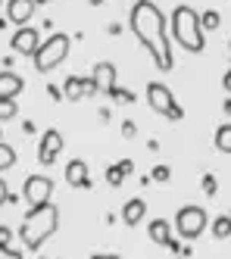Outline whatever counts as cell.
Here are the masks:
<instances>
[{"label": "cell", "mask_w": 231, "mask_h": 259, "mask_svg": "<svg viewBox=\"0 0 231 259\" xmlns=\"http://www.w3.org/2000/svg\"><path fill=\"white\" fill-rule=\"evenodd\" d=\"M16 113H19L16 100H4V97H0V122H10V119H16Z\"/></svg>", "instance_id": "44dd1931"}, {"label": "cell", "mask_w": 231, "mask_h": 259, "mask_svg": "<svg viewBox=\"0 0 231 259\" xmlns=\"http://www.w3.org/2000/svg\"><path fill=\"white\" fill-rule=\"evenodd\" d=\"M7 25H10V19H7V16H0V31H7Z\"/></svg>", "instance_id": "e575fe53"}, {"label": "cell", "mask_w": 231, "mask_h": 259, "mask_svg": "<svg viewBox=\"0 0 231 259\" xmlns=\"http://www.w3.org/2000/svg\"><path fill=\"white\" fill-rule=\"evenodd\" d=\"M10 237H13V231L7 225H0V247H10Z\"/></svg>", "instance_id": "83f0119b"}, {"label": "cell", "mask_w": 231, "mask_h": 259, "mask_svg": "<svg viewBox=\"0 0 231 259\" xmlns=\"http://www.w3.org/2000/svg\"><path fill=\"white\" fill-rule=\"evenodd\" d=\"M219 25H222V16H219L216 10H203V13H200V28H203V31H216Z\"/></svg>", "instance_id": "d6986e66"}, {"label": "cell", "mask_w": 231, "mask_h": 259, "mask_svg": "<svg viewBox=\"0 0 231 259\" xmlns=\"http://www.w3.org/2000/svg\"><path fill=\"white\" fill-rule=\"evenodd\" d=\"M91 81L97 84V94H109L115 88V81H119V72H115L112 63H97L94 72H91Z\"/></svg>", "instance_id": "8fae6325"}, {"label": "cell", "mask_w": 231, "mask_h": 259, "mask_svg": "<svg viewBox=\"0 0 231 259\" xmlns=\"http://www.w3.org/2000/svg\"><path fill=\"white\" fill-rule=\"evenodd\" d=\"M119 172H122V175H131V172H134V162H131V159H122V162H119Z\"/></svg>", "instance_id": "f546056e"}, {"label": "cell", "mask_w": 231, "mask_h": 259, "mask_svg": "<svg viewBox=\"0 0 231 259\" xmlns=\"http://www.w3.org/2000/svg\"><path fill=\"white\" fill-rule=\"evenodd\" d=\"M106 181L112 184V188H119V184L125 181V175L119 172V165H109V169H106Z\"/></svg>", "instance_id": "cb8c5ba5"}, {"label": "cell", "mask_w": 231, "mask_h": 259, "mask_svg": "<svg viewBox=\"0 0 231 259\" xmlns=\"http://www.w3.org/2000/svg\"><path fill=\"white\" fill-rule=\"evenodd\" d=\"M69 47H72V38H69V34L53 31L50 38H47L44 44H37V50L31 53V57H34V69L44 72V75H47V72H53L56 66L69 57Z\"/></svg>", "instance_id": "277c9868"}, {"label": "cell", "mask_w": 231, "mask_h": 259, "mask_svg": "<svg viewBox=\"0 0 231 259\" xmlns=\"http://www.w3.org/2000/svg\"><path fill=\"white\" fill-rule=\"evenodd\" d=\"M91 259H122V256H115V253H97V256H91Z\"/></svg>", "instance_id": "d6a6232c"}, {"label": "cell", "mask_w": 231, "mask_h": 259, "mask_svg": "<svg viewBox=\"0 0 231 259\" xmlns=\"http://www.w3.org/2000/svg\"><path fill=\"white\" fill-rule=\"evenodd\" d=\"M122 135H125V138H128V141H131V138H134V135H138V125H134V122H131V119H125V122H122Z\"/></svg>", "instance_id": "484cf974"}, {"label": "cell", "mask_w": 231, "mask_h": 259, "mask_svg": "<svg viewBox=\"0 0 231 259\" xmlns=\"http://www.w3.org/2000/svg\"><path fill=\"white\" fill-rule=\"evenodd\" d=\"M56 228H60V209L53 203H44V206H34L25 212L22 228H19V240L25 244V250H41L56 234Z\"/></svg>", "instance_id": "7a4b0ae2"}, {"label": "cell", "mask_w": 231, "mask_h": 259, "mask_svg": "<svg viewBox=\"0 0 231 259\" xmlns=\"http://www.w3.org/2000/svg\"><path fill=\"white\" fill-rule=\"evenodd\" d=\"M169 38H175V44H181L187 53H203L206 38H203V28H200V16L194 7H175L172 13V31Z\"/></svg>", "instance_id": "3957f363"}, {"label": "cell", "mask_w": 231, "mask_h": 259, "mask_svg": "<svg viewBox=\"0 0 231 259\" xmlns=\"http://www.w3.org/2000/svg\"><path fill=\"white\" fill-rule=\"evenodd\" d=\"M7 194H10V191H7V181L0 178V206H4V203H7Z\"/></svg>", "instance_id": "4dcf8cb0"}, {"label": "cell", "mask_w": 231, "mask_h": 259, "mask_svg": "<svg viewBox=\"0 0 231 259\" xmlns=\"http://www.w3.org/2000/svg\"><path fill=\"white\" fill-rule=\"evenodd\" d=\"M50 194H53V181L47 175H28L25 184H22V197L28 203V209L50 203Z\"/></svg>", "instance_id": "52a82bcc"}, {"label": "cell", "mask_w": 231, "mask_h": 259, "mask_svg": "<svg viewBox=\"0 0 231 259\" xmlns=\"http://www.w3.org/2000/svg\"><path fill=\"white\" fill-rule=\"evenodd\" d=\"M34 0H7V19L13 25H28L34 16Z\"/></svg>", "instance_id": "7c38bea8"}, {"label": "cell", "mask_w": 231, "mask_h": 259, "mask_svg": "<svg viewBox=\"0 0 231 259\" xmlns=\"http://www.w3.org/2000/svg\"><path fill=\"white\" fill-rule=\"evenodd\" d=\"M144 215H147V203H144L141 197L128 200L125 206H122V222H125V225H141Z\"/></svg>", "instance_id": "9a60e30c"}, {"label": "cell", "mask_w": 231, "mask_h": 259, "mask_svg": "<svg viewBox=\"0 0 231 259\" xmlns=\"http://www.w3.org/2000/svg\"><path fill=\"white\" fill-rule=\"evenodd\" d=\"M228 47H231V41H228Z\"/></svg>", "instance_id": "ab89813d"}, {"label": "cell", "mask_w": 231, "mask_h": 259, "mask_svg": "<svg viewBox=\"0 0 231 259\" xmlns=\"http://www.w3.org/2000/svg\"><path fill=\"white\" fill-rule=\"evenodd\" d=\"M109 97H112V100H119V103H134V94H131V91H125V88H119V84L109 91Z\"/></svg>", "instance_id": "7402d4cb"}, {"label": "cell", "mask_w": 231, "mask_h": 259, "mask_svg": "<svg viewBox=\"0 0 231 259\" xmlns=\"http://www.w3.org/2000/svg\"><path fill=\"white\" fill-rule=\"evenodd\" d=\"M60 153H63V135L56 132V128H47L41 144H37V162H41V165H53Z\"/></svg>", "instance_id": "9c48e42d"}, {"label": "cell", "mask_w": 231, "mask_h": 259, "mask_svg": "<svg viewBox=\"0 0 231 259\" xmlns=\"http://www.w3.org/2000/svg\"><path fill=\"white\" fill-rule=\"evenodd\" d=\"M88 4H91V7H103V4H106V0H88Z\"/></svg>", "instance_id": "d590c367"}, {"label": "cell", "mask_w": 231, "mask_h": 259, "mask_svg": "<svg viewBox=\"0 0 231 259\" xmlns=\"http://www.w3.org/2000/svg\"><path fill=\"white\" fill-rule=\"evenodd\" d=\"M222 84H225V91H228V97H231V69L225 72V78H222Z\"/></svg>", "instance_id": "1f68e13d"}, {"label": "cell", "mask_w": 231, "mask_h": 259, "mask_svg": "<svg viewBox=\"0 0 231 259\" xmlns=\"http://www.w3.org/2000/svg\"><path fill=\"white\" fill-rule=\"evenodd\" d=\"M41 259H47V256H41Z\"/></svg>", "instance_id": "60d3db41"}, {"label": "cell", "mask_w": 231, "mask_h": 259, "mask_svg": "<svg viewBox=\"0 0 231 259\" xmlns=\"http://www.w3.org/2000/svg\"><path fill=\"white\" fill-rule=\"evenodd\" d=\"M47 97L50 100H63V91L56 88V84H47Z\"/></svg>", "instance_id": "f1b7e54d"}, {"label": "cell", "mask_w": 231, "mask_h": 259, "mask_svg": "<svg viewBox=\"0 0 231 259\" xmlns=\"http://www.w3.org/2000/svg\"><path fill=\"white\" fill-rule=\"evenodd\" d=\"M22 88H25V81L19 78L16 72H10V69L0 72V97L4 100H16L19 94H22Z\"/></svg>", "instance_id": "5bb4252c"}, {"label": "cell", "mask_w": 231, "mask_h": 259, "mask_svg": "<svg viewBox=\"0 0 231 259\" xmlns=\"http://www.w3.org/2000/svg\"><path fill=\"white\" fill-rule=\"evenodd\" d=\"M209 225L206 219V209L203 206H194V203H187V206H181L175 212V231L184 237V240H197Z\"/></svg>", "instance_id": "8992f818"}, {"label": "cell", "mask_w": 231, "mask_h": 259, "mask_svg": "<svg viewBox=\"0 0 231 259\" xmlns=\"http://www.w3.org/2000/svg\"><path fill=\"white\" fill-rule=\"evenodd\" d=\"M66 181L72 184V188L88 191V188H91V178H88V162H85V159H72V162L66 165Z\"/></svg>", "instance_id": "4fadbf2b"}, {"label": "cell", "mask_w": 231, "mask_h": 259, "mask_svg": "<svg viewBox=\"0 0 231 259\" xmlns=\"http://www.w3.org/2000/svg\"><path fill=\"white\" fill-rule=\"evenodd\" d=\"M128 25L134 31V38L141 41V47L150 53L153 66L160 72H172L175 69V57H172V38L166 31V16L160 13V7H153L150 0H138L128 13Z\"/></svg>", "instance_id": "6da1fadb"}, {"label": "cell", "mask_w": 231, "mask_h": 259, "mask_svg": "<svg viewBox=\"0 0 231 259\" xmlns=\"http://www.w3.org/2000/svg\"><path fill=\"white\" fill-rule=\"evenodd\" d=\"M63 100H88V97H94L97 94V84L91 81V75H69L66 81H63Z\"/></svg>", "instance_id": "ba28073f"}, {"label": "cell", "mask_w": 231, "mask_h": 259, "mask_svg": "<svg viewBox=\"0 0 231 259\" xmlns=\"http://www.w3.org/2000/svg\"><path fill=\"white\" fill-rule=\"evenodd\" d=\"M0 259H25L19 250H10V247H0Z\"/></svg>", "instance_id": "4316f807"}, {"label": "cell", "mask_w": 231, "mask_h": 259, "mask_svg": "<svg viewBox=\"0 0 231 259\" xmlns=\"http://www.w3.org/2000/svg\"><path fill=\"white\" fill-rule=\"evenodd\" d=\"M16 165V150L10 144H4L0 141V172H7V169H13Z\"/></svg>", "instance_id": "ffe728a7"}, {"label": "cell", "mask_w": 231, "mask_h": 259, "mask_svg": "<svg viewBox=\"0 0 231 259\" xmlns=\"http://www.w3.org/2000/svg\"><path fill=\"white\" fill-rule=\"evenodd\" d=\"M41 4H53V0H34V7H41Z\"/></svg>", "instance_id": "8d00e7d4"}, {"label": "cell", "mask_w": 231, "mask_h": 259, "mask_svg": "<svg viewBox=\"0 0 231 259\" xmlns=\"http://www.w3.org/2000/svg\"><path fill=\"white\" fill-rule=\"evenodd\" d=\"M37 44H41V34L31 25H19V31H13V41H10L13 53H19V57H31L37 50Z\"/></svg>", "instance_id": "30bf717a"}, {"label": "cell", "mask_w": 231, "mask_h": 259, "mask_svg": "<svg viewBox=\"0 0 231 259\" xmlns=\"http://www.w3.org/2000/svg\"><path fill=\"white\" fill-rule=\"evenodd\" d=\"M172 178V169L169 165H157V169L150 172V181H169Z\"/></svg>", "instance_id": "d4e9b609"}, {"label": "cell", "mask_w": 231, "mask_h": 259, "mask_svg": "<svg viewBox=\"0 0 231 259\" xmlns=\"http://www.w3.org/2000/svg\"><path fill=\"white\" fill-rule=\"evenodd\" d=\"M134 4H138V0H134Z\"/></svg>", "instance_id": "b9f144b4"}, {"label": "cell", "mask_w": 231, "mask_h": 259, "mask_svg": "<svg viewBox=\"0 0 231 259\" xmlns=\"http://www.w3.org/2000/svg\"><path fill=\"white\" fill-rule=\"evenodd\" d=\"M147 103H150L153 113H160V116H166V119H172V122L184 119V109L178 106L175 94H172L163 81H150V84H147Z\"/></svg>", "instance_id": "5b68a950"}, {"label": "cell", "mask_w": 231, "mask_h": 259, "mask_svg": "<svg viewBox=\"0 0 231 259\" xmlns=\"http://www.w3.org/2000/svg\"><path fill=\"white\" fill-rule=\"evenodd\" d=\"M147 234H150V240H153L157 247H166L169 240H172V225H169L166 219H153L150 228H147Z\"/></svg>", "instance_id": "2e32d148"}, {"label": "cell", "mask_w": 231, "mask_h": 259, "mask_svg": "<svg viewBox=\"0 0 231 259\" xmlns=\"http://www.w3.org/2000/svg\"><path fill=\"white\" fill-rule=\"evenodd\" d=\"M222 109H225V113L231 116V97H225V103H222Z\"/></svg>", "instance_id": "836d02e7"}, {"label": "cell", "mask_w": 231, "mask_h": 259, "mask_svg": "<svg viewBox=\"0 0 231 259\" xmlns=\"http://www.w3.org/2000/svg\"><path fill=\"white\" fill-rule=\"evenodd\" d=\"M0 7H4V0H0Z\"/></svg>", "instance_id": "f35d334b"}, {"label": "cell", "mask_w": 231, "mask_h": 259, "mask_svg": "<svg viewBox=\"0 0 231 259\" xmlns=\"http://www.w3.org/2000/svg\"><path fill=\"white\" fill-rule=\"evenodd\" d=\"M0 141H4V132H0Z\"/></svg>", "instance_id": "74e56055"}, {"label": "cell", "mask_w": 231, "mask_h": 259, "mask_svg": "<svg viewBox=\"0 0 231 259\" xmlns=\"http://www.w3.org/2000/svg\"><path fill=\"white\" fill-rule=\"evenodd\" d=\"M216 191H219V181H216V175H213V172H209V175H203V194L216 197Z\"/></svg>", "instance_id": "603a6c76"}, {"label": "cell", "mask_w": 231, "mask_h": 259, "mask_svg": "<svg viewBox=\"0 0 231 259\" xmlns=\"http://www.w3.org/2000/svg\"><path fill=\"white\" fill-rule=\"evenodd\" d=\"M213 144H216V150H219V153H231V122H225V125L216 128Z\"/></svg>", "instance_id": "e0dca14e"}, {"label": "cell", "mask_w": 231, "mask_h": 259, "mask_svg": "<svg viewBox=\"0 0 231 259\" xmlns=\"http://www.w3.org/2000/svg\"><path fill=\"white\" fill-rule=\"evenodd\" d=\"M213 237H216V240L231 237V212H228V215H219V219L213 222Z\"/></svg>", "instance_id": "ac0fdd59"}]
</instances>
